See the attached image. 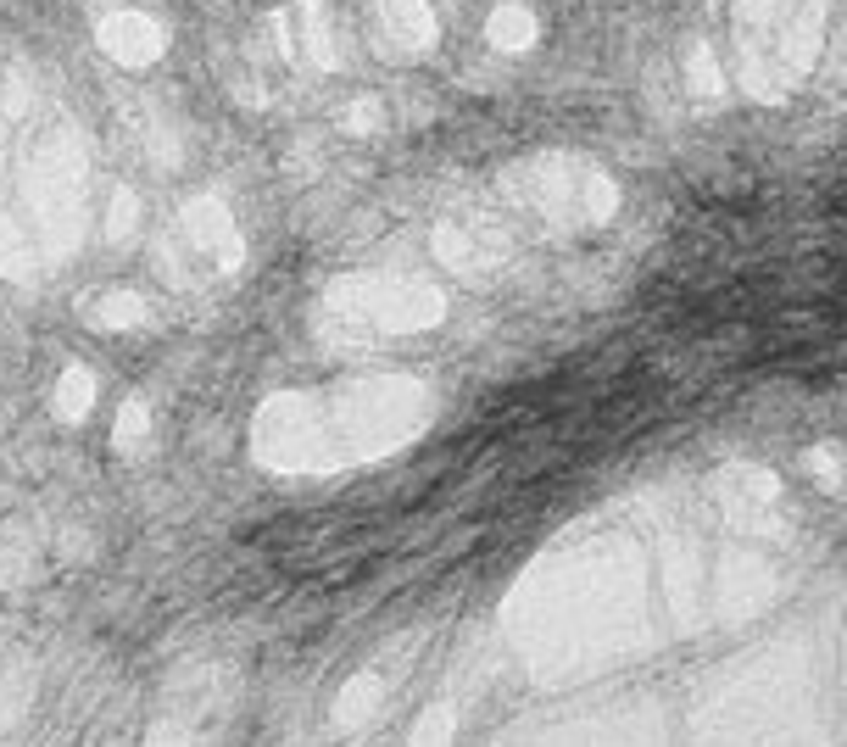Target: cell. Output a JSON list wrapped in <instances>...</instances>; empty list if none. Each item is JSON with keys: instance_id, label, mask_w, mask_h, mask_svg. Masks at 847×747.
<instances>
[{"instance_id": "1", "label": "cell", "mask_w": 847, "mask_h": 747, "mask_svg": "<svg viewBox=\"0 0 847 747\" xmlns=\"http://www.w3.org/2000/svg\"><path fill=\"white\" fill-rule=\"evenodd\" d=\"M719 502L730 508L736 525H758L764 508L775 502V480L764 469H725L719 474Z\"/></svg>"}, {"instance_id": "4", "label": "cell", "mask_w": 847, "mask_h": 747, "mask_svg": "<svg viewBox=\"0 0 847 747\" xmlns=\"http://www.w3.org/2000/svg\"><path fill=\"white\" fill-rule=\"evenodd\" d=\"M374 697H379L374 681H352V686H346V703H340V720L352 725V720H357V708H363V714L374 708Z\"/></svg>"}, {"instance_id": "5", "label": "cell", "mask_w": 847, "mask_h": 747, "mask_svg": "<svg viewBox=\"0 0 847 747\" xmlns=\"http://www.w3.org/2000/svg\"><path fill=\"white\" fill-rule=\"evenodd\" d=\"M524 28H530V17H524V12H502V17H496V34H502L508 45H524Z\"/></svg>"}, {"instance_id": "2", "label": "cell", "mask_w": 847, "mask_h": 747, "mask_svg": "<svg viewBox=\"0 0 847 747\" xmlns=\"http://www.w3.org/2000/svg\"><path fill=\"white\" fill-rule=\"evenodd\" d=\"M90 402H95V380L84 374V368H67L62 391H56V413H62V419H79Z\"/></svg>"}, {"instance_id": "3", "label": "cell", "mask_w": 847, "mask_h": 747, "mask_svg": "<svg viewBox=\"0 0 847 747\" xmlns=\"http://www.w3.org/2000/svg\"><path fill=\"white\" fill-rule=\"evenodd\" d=\"M808 469H814V480L825 485V491H842V458H836L831 446H820V452H808Z\"/></svg>"}]
</instances>
